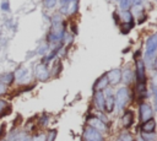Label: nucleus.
<instances>
[{"mask_svg": "<svg viewBox=\"0 0 157 141\" xmlns=\"http://www.w3.org/2000/svg\"><path fill=\"white\" fill-rule=\"evenodd\" d=\"M64 34H65V30H64V25H63V20L60 15L56 14L52 17V27L48 33V37H47L48 43L50 44L59 43L64 38Z\"/></svg>", "mask_w": 157, "mask_h": 141, "instance_id": "f257e3e1", "label": "nucleus"}, {"mask_svg": "<svg viewBox=\"0 0 157 141\" xmlns=\"http://www.w3.org/2000/svg\"><path fill=\"white\" fill-rule=\"evenodd\" d=\"M157 53V34H152L146 41V59L151 61Z\"/></svg>", "mask_w": 157, "mask_h": 141, "instance_id": "f03ea898", "label": "nucleus"}, {"mask_svg": "<svg viewBox=\"0 0 157 141\" xmlns=\"http://www.w3.org/2000/svg\"><path fill=\"white\" fill-rule=\"evenodd\" d=\"M129 101V91L127 87H122L119 88L116 93V98H114V102H116V106L118 107V109H123L127 103Z\"/></svg>", "mask_w": 157, "mask_h": 141, "instance_id": "7ed1b4c3", "label": "nucleus"}, {"mask_svg": "<svg viewBox=\"0 0 157 141\" xmlns=\"http://www.w3.org/2000/svg\"><path fill=\"white\" fill-rule=\"evenodd\" d=\"M34 76L38 81H42V82L48 81V79L50 77V71L48 69V66H47V64H44V63H39V64L36 65Z\"/></svg>", "mask_w": 157, "mask_h": 141, "instance_id": "20e7f679", "label": "nucleus"}, {"mask_svg": "<svg viewBox=\"0 0 157 141\" xmlns=\"http://www.w3.org/2000/svg\"><path fill=\"white\" fill-rule=\"evenodd\" d=\"M83 139H85V141H103V136L101 135V133L91 127L85 129V131H83Z\"/></svg>", "mask_w": 157, "mask_h": 141, "instance_id": "39448f33", "label": "nucleus"}, {"mask_svg": "<svg viewBox=\"0 0 157 141\" xmlns=\"http://www.w3.org/2000/svg\"><path fill=\"white\" fill-rule=\"evenodd\" d=\"M87 123L90 125L91 128L96 129L97 131H106L107 130V125L104 124L103 120H101L99 118H96V117H91L87 119Z\"/></svg>", "mask_w": 157, "mask_h": 141, "instance_id": "423d86ee", "label": "nucleus"}, {"mask_svg": "<svg viewBox=\"0 0 157 141\" xmlns=\"http://www.w3.org/2000/svg\"><path fill=\"white\" fill-rule=\"evenodd\" d=\"M152 108L147 103H141L140 104V118L143 122H146L152 118Z\"/></svg>", "mask_w": 157, "mask_h": 141, "instance_id": "0eeeda50", "label": "nucleus"}, {"mask_svg": "<svg viewBox=\"0 0 157 141\" xmlns=\"http://www.w3.org/2000/svg\"><path fill=\"white\" fill-rule=\"evenodd\" d=\"M107 79H108V82L111 85H117L118 82H120L122 80V71L119 69H113L111 70L107 74Z\"/></svg>", "mask_w": 157, "mask_h": 141, "instance_id": "6e6552de", "label": "nucleus"}, {"mask_svg": "<svg viewBox=\"0 0 157 141\" xmlns=\"http://www.w3.org/2000/svg\"><path fill=\"white\" fill-rule=\"evenodd\" d=\"M136 77H138V82H145V79H146L145 64L141 59H138L136 61Z\"/></svg>", "mask_w": 157, "mask_h": 141, "instance_id": "1a4fd4ad", "label": "nucleus"}, {"mask_svg": "<svg viewBox=\"0 0 157 141\" xmlns=\"http://www.w3.org/2000/svg\"><path fill=\"white\" fill-rule=\"evenodd\" d=\"M28 69H26L23 66H20L17 67L16 70L14 72V76H15V80H17L19 82H23V80L26 77H28Z\"/></svg>", "mask_w": 157, "mask_h": 141, "instance_id": "9d476101", "label": "nucleus"}, {"mask_svg": "<svg viewBox=\"0 0 157 141\" xmlns=\"http://www.w3.org/2000/svg\"><path fill=\"white\" fill-rule=\"evenodd\" d=\"M14 81H15V76H14V72H11V71L3 72V74L0 75V82L4 83L5 86L12 85Z\"/></svg>", "mask_w": 157, "mask_h": 141, "instance_id": "9b49d317", "label": "nucleus"}, {"mask_svg": "<svg viewBox=\"0 0 157 141\" xmlns=\"http://www.w3.org/2000/svg\"><path fill=\"white\" fill-rule=\"evenodd\" d=\"M93 101H95L96 107L99 109V111H104V97H103V93L101 91H96L95 97H93Z\"/></svg>", "mask_w": 157, "mask_h": 141, "instance_id": "f8f14e48", "label": "nucleus"}, {"mask_svg": "<svg viewBox=\"0 0 157 141\" xmlns=\"http://www.w3.org/2000/svg\"><path fill=\"white\" fill-rule=\"evenodd\" d=\"M114 104H116V102H114V97L111 95V93H108L107 97L104 98V111H107L108 113L113 112Z\"/></svg>", "mask_w": 157, "mask_h": 141, "instance_id": "ddd939ff", "label": "nucleus"}, {"mask_svg": "<svg viewBox=\"0 0 157 141\" xmlns=\"http://www.w3.org/2000/svg\"><path fill=\"white\" fill-rule=\"evenodd\" d=\"M155 128H156V122L152 118L149 119V120H146V122H144L143 127H141L143 131H145V133H154Z\"/></svg>", "mask_w": 157, "mask_h": 141, "instance_id": "4468645a", "label": "nucleus"}, {"mask_svg": "<svg viewBox=\"0 0 157 141\" xmlns=\"http://www.w3.org/2000/svg\"><path fill=\"white\" fill-rule=\"evenodd\" d=\"M108 85V79H107V75H103L101 79L97 80L96 85L93 86V88H95V91H102L103 88H106Z\"/></svg>", "mask_w": 157, "mask_h": 141, "instance_id": "2eb2a0df", "label": "nucleus"}, {"mask_svg": "<svg viewBox=\"0 0 157 141\" xmlns=\"http://www.w3.org/2000/svg\"><path fill=\"white\" fill-rule=\"evenodd\" d=\"M123 125L124 127H130L132 125V123H133V120H134V116H133V113L132 112H127L124 114V117H123Z\"/></svg>", "mask_w": 157, "mask_h": 141, "instance_id": "dca6fc26", "label": "nucleus"}, {"mask_svg": "<svg viewBox=\"0 0 157 141\" xmlns=\"http://www.w3.org/2000/svg\"><path fill=\"white\" fill-rule=\"evenodd\" d=\"M122 80L125 82V83H130L133 81V71L130 69H125L122 74Z\"/></svg>", "mask_w": 157, "mask_h": 141, "instance_id": "f3484780", "label": "nucleus"}, {"mask_svg": "<svg viewBox=\"0 0 157 141\" xmlns=\"http://www.w3.org/2000/svg\"><path fill=\"white\" fill-rule=\"evenodd\" d=\"M141 138L144 139V141H156L157 139L155 133H145V131L141 133Z\"/></svg>", "mask_w": 157, "mask_h": 141, "instance_id": "a211bd4d", "label": "nucleus"}, {"mask_svg": "<svg viewBox=\"0 0 157 141\" xmlns=\"http://www.w3.org/2000/svg\"><path fill=\"white\" fill-rule=\"evenodd\" d=\"M58 4V0H43V5L45 9H53Z\"/></svg>", "mask_w": 157, "mask_h": 141, "instance_id": "6ab92c4d", "label": "nucleus"}, {"mask_svg": "<svg viewBox=\"0 0 157 141\" xmlns=\"http://www.w3.org/2000/svg\"><path fill=\"white\" fill-rule=\"evenodd\" d=\"M9 109V104L5 100H0V117L4 116L5 114V111Z\"/></svg>", "mask_w": 157, "mask_h": 141, "instance_id": "aec40b11", "label": "nucleus"}, {"mask_svg": "<svg viewBox=\"0 0 157 141\" xmlns=\"http://www.w3.org/2000/svg\"><path fill=\"white\" fill-rule=\"evenodd\" d=\"M132 0H120V8H122L123 10H128L132 8Z\"/></svg>", "mask_w": 157, "mask_h": 141, "instance_id": "412c9836", "label": "nucleus"}, {"mask_svg": "<svg viewBox=\"0 0 157 141\" xmlns=\"http://www.w3.org/2000/svg\"><path fill=\"white\" fill-rule=\"evenodd\" d=\"M133 12H134L135 16H138V19H139V16L144 15V9L141 8V5H135V8H134V10H133Z\"/></svg>", "mask_w": 157, "mask_h": 141, "instance_id": "4be33fe9", "label": "nucleus"}, {"mask_svg": "<svg viewBox=\"0 0 157 141\" xmlns=\"http://www.w3.org/2000/svg\"><path fill=\"white\" fill-rule=\"evenodd\" d=\"M119 141H133V138H132V135L128 134V133H124L122 134L118 138Z\"/></svg>", "mask_w": 157, "mask_h": 141, "instance_id": "5701e85b", "label": "nucleus"}, {"mask_svg": "<svg viewBox=\"0 0 157 141\" xmlns=\"http://www.w3.org/2000/svg\"><path fill=\"white\" fill-rule=\"evenodd\" d=\"M0 8H1L3 11L9 12L10 11V3H9V0H4V1L1 3V5H0Z\"/></svg>", "mask_w": 157, "mask_h": 141, "instance_id": "b1692460", "label": "nucleus"}, {"mask_svg": "<svg viewBox=\"0 0 157 141\" xmlns=\"http://www.w3.org/2000/svg\"><path fill=\"white\" fill-rule=\"evenodd\" d=\"M47 52H48V44H42L39 48L37 49V53L38 54H41V55H43V54H45Z\"/></svg>", "mask_w": 157, "mask_h": 141, "instance_id": "393cba45", "label": "nucleus"}, {"mask_svg": "<svg viewBox=\"0 0 157 141\" xmlns=\"http://www.w3.org/2000/svg\"><path fill=\"white\" fill-rule=\"evenodd\" d=\"M55 136H56V130H50L48 136H45V141H54Z\"/></svg>", "mask_w": 157, "mask_h": 141, "instance_id": "a878e982", "label": "nucleus"}, {"mask_svg": "<svg viewBox=\"0 0 157 141\" xmlns=\"http://www.w3.org/2000/svg\"><path fill=\"white\" fill-rule=\"evenodd\" d=\"M59 70H60V63H59V61H56V63H55V65L53 66V70H52V71H53V72H52V75H53V76H56V75H58V72H60Z\"/></svg>", "mask_w": 157, "mask_h": 141, "instance_id": "bb28decb", "label": "nucleus"}, {"mask_svg": "<svg viewBox=\"0 0 157 141\" xmlns=\"http://www.w3.org/2000/svg\"><path fill=\"white\" fill-rule=\"evenodd\" d=\"M31 140H32V138H31L28 134H25V133L20 134V140L19 141H31Z\"/></svg>", "mask_w": 157, "mask_h": 141, "instance_id": "cd10ccee", "label": "nucleus"}, {"mask_svg": "<svg viewBox=\"0 0 157 141\" xmlns=\"http://www.w3.org/2000/svg\"><path fill=\"white\" fill-rule=\"evenodd\" d=\"M6 93H8V86H5L4 83L0 82V97L6 95Z\"/></svg>", "mask_w": 157, "mask_h": 141, "instance_id": "c85d7f7f", "label": "nucleus"}, {"mask_svg": "<svg viewBox=\"0 0 157 141\" xmlns=\"http://www.w3.org/2000/svg\"><path fill=\"white\" fill-rule=\"evenodd\" d=\"M31 141H45V135L44 134H38L34 138H32Z\"/></svg>", "mask_w": 157, "mask_h": 141, "instance_id": "c756f323", "label": "nucleus"}, {"mask_svg": "<svg viewBox=\"0 0 157 141\" xmlns=\"http://www.w3.org/2000/svg\"><path fill=\"white\" fill-rule=\"evenodd\" d=\"M74 1H77V0H60V5H61V8H65L70 3H74Z\"/></svg>", "mask_w": 157, "mask_h": 141, "instance_id": "7c9ffc66", "label": "nucleus"}, {"mask_svg": "<svg viewBox=\"0 0 157 141\" xmlns=\"http://www.w3.org/2000/svg\"><path fill=\"white\" fill-rule=\"evenodd\" d=\"M39 123H41V125H47V124H48V117L43 116L39 119Z\"/></svg>", "mask_w": 157, "mask_h": 141, "instance_id": "2f4dec72", "label": "nucleus"}, {"mask_svg": "<svg viewBox=\"0 0 157 141\" xmlns=\"http://www.w3.org/2000/svg\"><path fill=\"white\" fill-rule=\"evenodd\" d=\"M155 88V108L157 111V87H154Z\"/></svg>", "mask_w": 157, "mask_h": 141, "instance_id": "473e14b6", "label": "nucleus"}, {"mask_svg": "<svg viewBox=\"0 0 157 141\" xmlns=\"http://www.w3.org/2000/svg\"><path fill=\"white\" fill-rule=\"evenodd\" d=\"M141 1H143V0H132V3L134 5H141Z\"/></svg>", "mask_w": 157, "mask_h": 141, "instance_id": "72a5a7b5", "label": "nucleus"}, {"mask_svg": "<svg viewBox=\"0 0 157 141\" xmlns=\"http://www.w3.org/2000/svg\"><path fill=\"white\" fill-rule=\"evenodd\" d=\"M155 83H156V85H157V76L155 77Z\"/></svg>", "mask_w": 157, "mask_h": 141, "instance_id": "f704fd0d", "label": "nucleus"}, {"mask_svg": "<svg viewBox=\"0 0 157 141\" xmlns=\"http://www.w3.org/2000/svg\"><path fill=\"white\" fill-rule=\"evenodd\" d=\"M156 69H157V61H156Z\"/></svg>", "mask_w": 157, "mask_h": 141, "instance_id": "c9c22d12", "label": "nucleus"}]
</instances>
